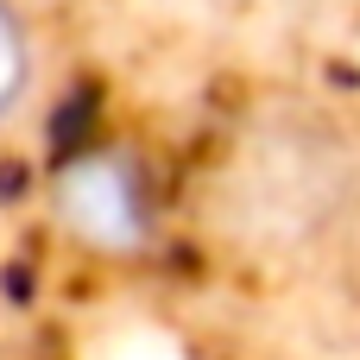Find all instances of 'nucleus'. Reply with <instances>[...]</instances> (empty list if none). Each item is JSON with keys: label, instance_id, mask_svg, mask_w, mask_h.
I'll return each instance as SVG.
<instances>
[{"label": "nucleus", "instance_id": "f257e3e1", "mask_svg": "<svg viewBox=\"0 0 360 360\" xmlns=\"http://www.w3.org/2000/svg\"><path fill=\"white\" fill-rule=\"evenodd\" d=\"M25 82H32V32H25L19 6L0 0V127L25 101Z\"/></svg>", "mask_w": 360, "mask_h": 360}]
</instances>
